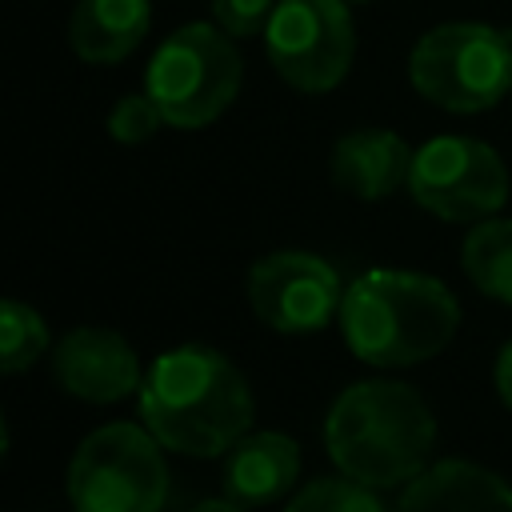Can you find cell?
I'll return each instance as SVG.
<instances>
[{"label":"cell","instance_id":"6da1fadb","mask_svg":"<svg viewBox=\"0 0 512 512\" xmlns=\"http://www.w3.org/2000/svg\"><path fill=\"white\" fill-rule=\"evenodd\" d=\"M144 428L180 456H224L252 428V388L240 368L204 344H180L140 380Z\"/></svg>","mask_w":512,"mask_h":512},{"label":"cell","instance_id":"7a4b0ae2","mask_svg":"<svg viewBox=\"0 0 512 512\" xmlns=\"http://www.w3.org/2000/svg\"><path fill=\"white\" fill-rule=\"evenodd\" d=\"M324 444L344 476L368 488H396L428 468L436 420L412 384L360 380L332 400Z\"/></svg>","mask_w":512,"mask_h":512},{"label":"cell","instance_id":"3957f363","mask_svg":"<svg viewBox=\"0 0 512 512\" xmlns=\"http://www.w3.org/2000/svg\"><path fill=\"white\" fill-rule=\"evenodd\" d=\"M460 324L456 296L424 272L372 268L344 284L340 332L376 368H408L448 348Z\"/></svg>","mask_w":512,"mask_h":512},{"label":"cell","instance_id":"277c9868","mask_svg":"<svg viewBox=\"0 0 512 512\" xmlns=\"http://www.w3.org/2000/svg\"><path fill=\"white\" fill-rule=\"evenodd\" d=\"M412 88L444 112H484L512 92V32L456 20L424 32L408 56Z\"/></svg>","mask_w":512,"mask_h":512},{"label":"cell","instance_id":"5b68a950","mask_svg":"<svg viewBox=\"0 0 512 512\" xmlns=\"http://www.w3.org/2000/svg\"><path fill=\"white\" fill-rule=\"evenodd\" d=\"M240 52L232 48V36L212 24H184L176 28L148 60L144 92L164 112V124L172 128H204L240 92Z\"/></svg>","mask_w":512,"mask_h":512},{"label":"cell","instance_id":"8992f818","mask_svg":"<svg viewBox=\"0 0 512 512\" xmlns=\"http://www.w3.org/2000/svg\"><path fill=\"white\" fill-rule=\"evenodd\" d=\"M164 444L140 424H104L68 464L72 512H160L168 500Z\"/></svg>","mask_w":512,"mask_h":512},{"label":"cell","instance_id":"52a82bcc","mask_svg":"<svg viewBox=\"0 0 512 512\" xmlns=\"http://www.w3.org/2000/svg\"><path fill=\"white\" fill-rule=\"evenodd\" d=\"M264 48L284 84L300 92H332L356 56L348 0H276Z\"/></svg>","mask_w":512,"mask_h":512},{"label":"cell","instance_id":"ba28073f","mask_svg":"<svg viewBox=\"0 0 512 512\" xmlns=\"http://www.w3.org/2000/svg\"><path fill=\"white\" fill-rule=\"evenodd\" d=\"M412 200L452 224L488 220L508 200V168L484 140L472 136H432L412 152L408 172Z\"/></svg>","mask_w":512,"mask_h":512},{"label":"cell","instance_id":"9c48e42d","mask_svg":"<svg viewBox=\"0 0 512 512\" xmlns=\"http://www.w3.org/2000/svg\"><path fill=\"white\" fill-rule=\"evenodd\" d=\"M340 272L316 252H268L248 268V304L276 332H316L340 316Z\"/></svg>","mask_w":512,"mask_h":512},{"label":"cell","instance_id":"30bf717a","mask_svg":"<svg viewBox=\"0 0 512 512\" xmlns=\"http://www.w3.org/2000/svg\"><path fill=\"white\" fill-rule=\"evenodd\" d=\"M52 376L64 392L88 404H116L128 392H140L144 380L132 344L120 332L96 324H80L56 344Z\"/></svg>","mask_w":512,"mask_h":512},{"label":"cell","instance_id":"8fae6325","mask_svg":"<svg viewBox=\"0 0 512 512\" xmlns=\"http://www.w3.org/2000/svg\"><path fill=\"white\" fill-rule=\"evenodd\" d=\"M300 476V444L284 432H244L224 452V496L244 508H264L288 496Z\"/></svg>","mask_w":512,"mask_h":512},{"label":"cell","instance_id":"7c38bea8","mask_svg":"<svg viewBox=\"0 0 512 512\" xmlns=\"http://www.w3.org/2000/svg\"><path fill=\"white\" fill-rule=\"evenodd\" d=\"M332 184L356 200H384L412 172V148L388 128H356L332 148Z\"/></svg>","mask_w":512,"mask_h":512},{"label":"cell","instance_id":"4fadbf2b","mask_svg":"<svg viewBox=\"0 0 512 512\" xmlns=\"http://www.w3.org/2000/svg\"><path fill=\"white\" fill-rule=\"evenodd\" d=\"M392 512H512V488L472 460H440L408 480Z\"/></svg>","mask_w":512,"mask_h":512},{"label":"cell","instance_id":"5bb4252c","mask_svg":"<svg viewBox=\"0 0 512 512\" xmlns=\"http://www.w3.org/2000/svg\"><path fill=\"white\" fill-rule=\"evenodd\" d=\"M148 24V0H80L68 20V44L88 64H120L140 48Z\"/></svg>","mask_w":512,"mask_h":512},{"label":"cell","instance_id":"9a60e30c","mask_svg":"<svg viewBox=\"0 0 512 512\" xmlns=\"http://www.w3.org/2000/svg\"><path fill=\"white\" fill-rule=\"evenodd\" d=\"M460 264L484 296L512 304V220L500 216L476 220L464 236Z\"/></svg>","mask_w":512,"mask_h":512},{"label":"cell","instance_id":"2e32d148","mask_svg":"<svg viewBox=\"0 0 512 512\" xmlns=\"http://www.w3.org/2000/svg\"><path fill=\"white\" fill-rule=\"evenodd\" d=\"M44 352H48V328L40 312L24 300H4L0 304V368L24 372Z\"/></svg>","mask_w":512,"mask_h":512},{"label":"cell","instance_id":"e0dca14e","mask_svg":"<svg viewBox=\"0 0 512 512\" xmlns=\"http://www.w3.org/2000/svg\"><path fill=\"white\" fill-rule=\"evenodd\" d=\"M284 512H384L376 492L352 476H324L304 484Z\"/></svg>","mask_w":512,"mask_h":512},{"label":"cell","instance_id":"ac0fdd59","mask_svg":"<svg viewBox=\"0 0 512 512\" xmlns=\"http://www.w3.org/2000/svg\"><path fill=\"white\" fill-rule=\"evenodd\" d=\"M160 124H164V112L156 108V100L148 92L120 96L108 112V136L116 144H144L148 136H156Z\"/></svg>","mask_w":512,"mask_h":512},{"label":"cell","instance_id":"d6986e66","mask_svg":"<svg viewBox=\"0 0 512 512\" xmlns=\"http://www.w3.org/2000/svg\"><path fill=\"white\" fill-rule=\"evenodd\" d=\"M272 8H276V0H212V20L232 40H244V36H256L268 28Z\"/></svg>","mask_w":512,"mask_h":512},{"label":"cell","instance_id":"ffe728a7","mask_svg":"<svg viewBox=\"0 0 512 512\" xmlns=\"http://www.w3.org/2000/svg\"><path fill=\"white\" fill-rule=\"evenodd\" d=\"M496 392H500V400L512 408V340L500 348V356H496Z\"/></svg>","mask_w":512,"mask_h":512},{"label":"cell","instance_id":"44dd1931","mask_svg":"<svg viewBox=\"0 0 512 512\" xmlns=\"http://www.w3.org/2000/svg\"><path fill=\"white\" fill-rule=\"evenodd\" d=\"M188 512H248V508L236 504V500H228V496H212V500H200V504L188 508Z\"/></svg>","mask_w":512,"mask_h":512},{"label":"cell","instance_id":"7402d4cb","mask_svg":"<svg viewBox=\"0 0 512 512\" xmlns=\"http://www.w3.org/2000/svg\"><path fill=\"white\" fill-rule=\"evenodd\" d=\"M348 4H368V0H348Z\"/></svg>","mask_w":512,"mask_h":512}]
</instances>
